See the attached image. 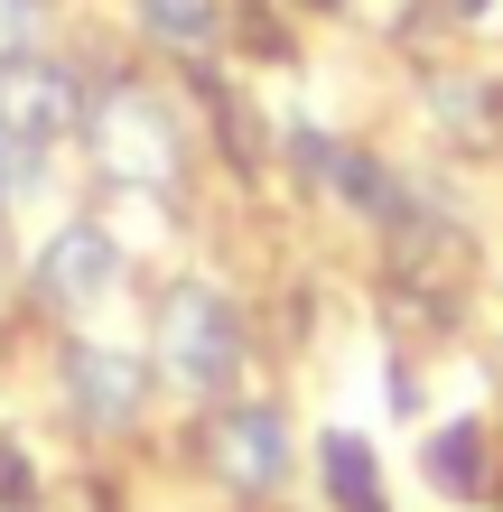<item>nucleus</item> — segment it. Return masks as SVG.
Listing matches in <instances>:
<instances>
[{
  "instance_id": "nucleus-1",
  "label": "nucleus",
  "mask_w": 503,
  "mask_h": 512,
  "mask_svg": "<svg viewBox=\"0 0 503 512\" xmlns=\"http://www.w3.org/2000/svg\"><path fill=\"white\" fill-rule=\"evenodd\" d=\"M159 354H168V382L177 391H224L233 382V364H243V326H233V298L224 289H205V280H187V289H168V308H159Z\"/></svg>"
},
{
  "instance_id": "nucleus-2",
  "label": "nucleus",
  "mask_w": 503,
  "mask_h": 512,
  "mask_svg": "<svg viewBox=\"0 0 503 512\" xmlns=\"http://www.w3.org/2000/svg\"><path fill=\"white\" fill-rule=\"evenodd\" d=\"M94 149H103V177L168 196V177H177V131H168V112L140 94V84H122V94L94 103Z\"/></svg>"
},
{
  "instance_id": "nucleus-3",
  "label": "nucleus",
  "mask_w": 503,
  "mask_h": 512,
  "mask_svg": "<svg viewBox=\"0 0 503 512\" xmlns=\"http://www.w3.org/2000/svg\"><path fill=\"white\" fill-rule=\"evenodd\" d=\"M75 122H84V94H75L66 66H47V56H0V140L10 149H47Z\"/></svg>"
},
{
  "instance_id": "nucleus-4",
  "label": "nucleus",
  "mask_w": 503,
  "mask_h": 512,
  "mask_svg": "<svg viewBox=\"0 0 503 512\" xmlns=\"http://www.w3.org/2000/svg\"><path fill=\"white\" fill-rule=\"evenodd\" d=\"M205 447H215V475L233 494H271L289 475V419L271 401H233L215 410V429H205Z\"/></svg>"
},
{
  "instance_id": "nucleus-5",
  "label": "nucleus",
  "mask_w": 503,
  "mask_h": 512,
  "mask_svg": "<svg viewBox=\"0 0 503 512\" xmlns=\"http://www.w3.org/2000/svg\"><path fill=\"white\" fill-rule=\"evenodd\" d=\"M112 270H122V252H112L103 224H56L47 252H38V289L56 298V308H84V298L112 289Z\"/></svg>"
},
{
  "instance_id": "nucleus-6",
  "label": "nucleus",
  "mask_w": 503,
  "mask_h": 512,
  "mask_svg": "<svg viewBox=\"0 0 503 512\" xmlns=\"http://www.w3.org/2000/svg\"><path fill=\"white\" fill-rule=\"evenodd\" d=\"M66 382H75L84 429H131V419H140V391H150L131 354H103V345H66Z\"/></svg>"
},
{
  "instance_id": "nucleus-7",
  "label": "nucleus",
  "mask_w": 503,
  "mask_h": 512,
  "mask_svg": "<svg viewBox=\"0 0 503 512\" xmlns=\"http://www.w3.org/2000/svg\"><path fill=\"white\" fill-rule=\"evenodd\" d=\"M317 466H327V494L345 503V512H382V485H373V447L364 438H327V447H317Z\"/></svg>"
},
{
  "instance_id": "nucleus-8",
  "label": "nucleus",
  "mask_w": 503,
  "mask_h": 512,
  "mask_svg": "<svg viewBox=\"0 0 503 512\" xmlns=\"http://www.w3.org/2000/svg\"><path fill=\"white\" fill-rule=\"evenodd\" d=\"M429 475H438V494H476L485 485V438L476 429H438L429 438Z\"/></svg>"
},
{
  "instance_id": "nucleus-9",
  "label": "nucleus",
  "mask_w": 503,
  "mask_h": 512,
  "mask_svg": "<svg viewBox=\"0 0 503 512\" xmlns=\"http://www.w3.org/2000/svg\"><path fill=\"white\" fill-rule=\"evenodd\" d=\"M140 19H150L168 47H215V28H224L215 0H140Z\"/></svg>"
},
{
  "instance_id": "nucleus-10",
  "label": "nucleus",
  "mask_w": 503,
  "mask_h": 512,
  "mask_svg": "<svg viewBox=\"0 0 503 512\" xmlns=\"http://www.w3.org/2000/svg\"><path fill=\"white\" fill-rule=\"evenodd\" d=\"M438 112H448L466 140H494V112H485V94H476V84H448V94H438Z\"/></svg>"
},
{
  "instance_id": "nucleus-11",
  "label": "nucleus",
  "mask_w": 503,
  "mask_h": 512,
  "mask_svg": "<svg viewBox=\"0 0 503 512\" xmlns=\"http://www.w3.org/2000/svg\"><path fill=\"white\" fill-rule=\"evenodd\" d=\"M38 38V0H0V56H19Z\"/></svg>"
},
{
  "instance_id": "nucleus-12",
  "label": "nucleus",
  "mask_w": 503,
  "mask_h": 512,
  "mask_svg": "<svg viewBox=\"0 0 503 512\" xmlns=\"http://www.w3.org/2000/svg\"><path fill=\"white\" fill-rule=\"evenodd\" d=\"M28 187V149H10V140H0V205H10Z\"/></svg>"
},
{
  "instance_id": "nucleus-13",
  "label": "nucleus",
  "mask_w": 503,
  "mask_h": 512,
  "mask_svg": "<svg viewBox=\"0 0 503 512\" xmlns=\"http://www.w3.org/2000/svg\"><path fill=\"white\" fill-rule=\"evenodd\" d=\"M0 494H28V475H19V447H0Z\"/></svg>"
},
{
  "instance_id": "nucleus-14",
  "label": "nucleus",
  "mask_w": 503,
  "mask_h": 512,
  "mask_svg": "<svg viewBox=\"0 0 503 512\" xmlns=\"http://www.w3.org/2000/svg\"><path fill=\"white\" fill-rule=\"evenodd\" d=\"M457 10H485V0H457Z\"/></svg>"
}]
</instances>
